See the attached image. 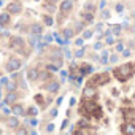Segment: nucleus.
<instances>
[{
    "mask_svg": "<svg viewBox=\"0 0 135 135\" xmlns=\"http://www.w3.org/2000/svg\"><path fill=\"white\" fill-rule=\"evenodd\" d=\"M73 35H75V29H72V27H65V29L62 30V37H64L67 41H69Z\"/></svg>",
    "mask_w": 135,
    "mask_h": 135,
    "instance_id": "ddd939ff",
    "label": "nucleus"
},
{
    "mask_svg": "<svg viewBox=\"0 0 135 135\" xmlns=\"http://www.w3.org/2000/svg\"><path fill=\"white\" fill-rule=\"evenodd\" d=\"M5 122H7V126H8V127H11V129L19 127V119H18V116H15V114H13V116H8Z\"/></svg>",
    "mask_w": 135,
    "mask_h": 135,
    "instance_id": "9d476101",
    "label": "nucleus"
},
{
    "mask_svg": "<svg viewBox=\"0 0 135 135\" xmlns=\"http://www.w3.org/2000/svg\"><path fill=\"white\" fill-rule=\"evenodd\" d=\"M81 19L84 21V22H92L94 21V15L91 13V11H81Z\"/></svg>",
    "mask_w": 135,
    "mask_h": 135,
    "instance_id": "4468645a",
    "label": "nucleus"
},
{
    "mask_svg": "<svg viewBox=\"0 0 135 135\" xmlns=\"http://www.w3.org/2000/svg\"><path fill=\"white\" fill-rule=\"evenodd\" d=\"M78 127H80V129H84V127H89V124H88V121H86V119H80Z\"/></svg>",
    "mask_w": 135,
    "mask_h": 135,
    "instance_id": "cd10ccee",
    "label": "nucleus"
},
{
    "mask_svg": "<svg viewBox=\"0 0 135 135\" xmlns=\"http://www.w3.org/2000/svg\"><path fill=\"white\" fill-rule=\"evenodd\" d=\"M37 124H38V121L35 119V116H32V119H30V126H32V127H35Z\"/></svg>",
    "mask_w": 135,
    "mask_h": 135,
    "instance_id": "37998d69",
    "label": "nucleus"
},
{
    "mask_svg": "<svg viewBox=\"0 0 135 135\" xmlns=\"http://www.w3.org/2000/svg\"><path fill=\"white\" fill-rule=\"evenodd\" d=\"M56 116H57V108H52L49 113V118H56Z\"/></svg>",
    "mask_w": 135,
    "mask_h": 135,
    "instance_id": "e433bc0d",
    "label": "nucleus"
},
{
    "mask_svg": "<svg viewBox=\"0 0 135 135\" xmlns=\"http://www.w3.org/2000/svg\"><path fill=\"white\" fill-rule=\"evenodd\" d=\"M67 126H69V121H67V119H65V121H64V122H62V130H64V129H65V127H67Z\"/></svg>",
    "mask_w": 135,
    "mask_h": 135,
    "instance_id": "de8ad7c7",
    "label": "nucleus"
},
{
    "mask_svg": "<svg viewBox=\"0 0 135 135\" xmlns=\"http://www.w3.org/2000/svg\"><path fill=\"white\" fill-rule=\"evenodd\" d=\"M95 95H97V89H95L94 86L89 84V86H86V88L83 89V97H84V99H94Z\"/></svg>",
    "mask_w": 135,
    "mask_h": 135,
    "instance_id": "0eeeda50",
    "label": "nucleus"
},
{
    "mask_svg": "<svg viewBox=\"0 0 135 135\" xmlns=\"http://www.w3.org/2000/svg\"><path fill=\"white\" fill-rule=\"evenodd\" d=\"M2 5H3V2H2V0H0V7H2Z\"/></svg>",
    "mask_w": 135,
    "mask_h": 135,
    "instance_id": "13d9d810",
    "label": "nucleus"
},
{
    "mask_svg": "<svg viewBox=\"0 0 135 135\" xmlns=\"http://www.w3.org/2000/svg\"><path fill=\"white\" fill-rule=\"evenodd\" d=\"M43 32V27L40 24H32L30 26V33H35V35H41Z\"/></svg>",
    "mask_w": 135,
    "mask_h": 135,
    "instance_id": "f3484780",
    "label": "nucleus"
},
{
    "mask_svg": "<svg viewBox=\"0 0 135 135\" xmlns=\"http://www.w3.org/2000/svg\"><path fill=\"white\" fill-rule=\"evenodd\" d=\"M116 51H118V52H122V51H124V45H122V43H118V45H116Z\"/></svg>",
    "mask_w": 135,
    "mask_h": 135,
    "instance_id": "f704fd0d",
    "label": "nucleus"
},
{
    "mask_svg": "<svg viewBox=\"0 0 135 135\" xmlns=\"http://www.w3.org/2000/svg\"><path fill=\"white\" fill-rule=\"evenodd\" d=\"M100 16H102L103 19H108V18H110V11H108V10H103V11L100 13Z\"/></svg>",
    "mask_w": 135,
    "mask_h": 135,
    "instance_id": "2f4dec72",
    "label": "nucleus"
},
{
    "mask_svg": "<svg viewBox=\"0 0 135 135\" xmlns=\"http://www.w3.org/2000/svg\"><path fill=\"white\" fill-rule=\"evenodd\" d=\"M84 10H88V11H92V10H95V7H94L92 3H86V5H84Z\"/></svg>",
    "mask_w": 135,
    "mask_h": 135,
    "instance_id": "473e14b6",
    "label": "nucleus"
},
{
    "mask_svg": "<svg viewBox=\"0 0 135 135\" xmlns=\"http://www.w3.org/2000/svg\"><path fill=\"white\" fill-rule=\"evenodd\" d=\"M102 57H108V51H102Z\"/></svg>",
    "mask_w": 135,
    "mask_h": 135,
    "instance_id": "3c124183",
    "label": "nucleus"
},
{
    "mask_svg": "<svg viewBox=\"0 0 135 135\" xmlns=\"http://www.w3.org/2000/svg\"><path fill=\"white\" fill-rule=\"evenodd\" d=\"M75 43H76V46H81V45L84 43V38H83V37H81V38H76V41H75Z\"/></svg>",
    "mask_w": 135,
    "mask_h": 135,
    "instance_id": "a19ab883",
    "label": "nucleus"
},
{
    "mask_svg": "<svg viewBox=\"0 0 135 135\" xmlns=\"http://www.w3.org/2000/svg\"><path fill=\"white\" fill-rule=\"evenodd\" d=\"M60 80H62V81L67 80V72H60Z\"/></svg>",
    "mask_w": 135,
    "mask_h": 135,
    "instance_id": "a18cd8bd",
    "label": "nucleus"
},
{
    "mask_svg": "<svg viewBox=\"0 0 135 135\" xmlns=\"http://www.w3.org/2000/svg\"><path fill=\"white\" fill-rule=\"evenodd\" d=\"M59 88H60V84L57 81H49V83L45 84V91H48L51 94H57L59 92Z\"/></svg>",
    "mask_w": 135,
    "mask_h": 135,
    "instance_id": "6e6552de",
    "label": "nucleus"
},
{
    "mask_svg": "<svg viewBox=\"0 0 135 135\" xmlns=\"http://www.w3.org/2000/svg\"><path fill=\"white\" fill-rule=\"evenodd\" d=\"M54 40H56L59 45H67V43H69L67 40H62V37H60V35H57V33H54Z\"/></svg>",
    "mask_w": 135,
    "mask_h": 135,
    "instance_id": "b1692460",
    "label": "nucleus"
},
{
    "mask_svg": "<svg viewBox=\"0 0 135 135\" xmlns=\"http://www.w3.org/2000/svg\"><path fill=\"white\" fill-rule=\"evenodd\" d=\"M110 62H111V64H116V62H118V56H116V54H113V56L110 57Z\"/></svg>",
    "mask_w": 135,
    "mask_h": 135,
    "instance_id": "79ce46f5",
    "label": "nucleus"
},
{
    "mask_svg": "<svg viewBox=\"0 0 135 135\" xmlns=\"http://www.w3.org/2000/svg\"><path fill=\"white\" fill-rule=\"evenodd\" d=\"M56 103H57V107H59V105H60V103H62V97H59V99H57V102H56Z\"/></svg>",
    "mask_w": 135,
    "mask_h": 135,
    "instance_id": "6e6d98bb",
    "label": "nucleus"
},
{
    "mask_svg": "<svg viewBox=\"0 0 135 135\" xmlns=\"http://www.w3.org/2000/svg\"><path fill=\"white\" fill-rule=\"evenodd\" d=\"M7 89H8V91H15V89H16V84H15V83L7 81Z\"/></svg>",
    "mask_w": 135,
    "mask_h": 135,
    "instance_id": "c756f323",
    "label": "nucleus"
},
{
    "mask_svg": "<svg viewBox=\"0 0 135 135\" xmlns=\"http://www.w3.org/2000/svg\"><path fill=\"white\" fill-rule=\"evenodd\" d=\"M72 8H73V3H72V0H62L60 2V5H59V11L64 15V16H67L70 11H72Z\"/></svg>",
    "mask_w": 135,
    "mask_h": 135,
    "instance_id": "39448f33",
    "label": "nucleus"
},
{
    "mask_svg": "<svg viewBox=\"0 0 135 135\" xmlns=\"http://www.w3.org/2000/svg\"><path fill=\"white\" fill-rule=\"evenodd\" d=\"M16 132H18V133H27V130H26V129H18Z\"/></svg>",
    "mask_w": 135,
    "mask_h": 135,
    "instance_id": "09e8293b",
    "label": "nucleus"
},
{
    "mask_svg": "<svg viewBox=\"0 0 135 135\" xmlns=\"http://www.w3.org/2000/svg\"><path fill=\"white\" fill-rule=\"evenodd\" d=\"M0 24H2V26H8L10 24V13L8 11L0 15Z\"/></svg>",
    "mask_w": 135,
    "mask_h": 135,
    "instance_id": "dca6fc26",
    "label": "nucleus"
},
{
    "mask_svg": "<svg viewBox=\"0 0 135 135\" xmlns=\"http://www.w3.org/2000/svg\"><path fill=\"white\" fill-rule=\"evenodd\" d=\"M0 97H2V88H0Z\"/></svg>",
    "mask_w": 135,
    "mask_h": 135,
    "instance_id": "4d7b16f0",
    "label": "nucleus"
},
{
    "mask_svg": "<svg viewBox=\"0 0 135 135\" xmlns=\"http://www.w3.org/2000/svg\"><path fill=\"white\" fill-rule=\"evenodd\" d=\"M116 11H118L119 15H122V11H124V5H122V3H118V5H116Z\"/></svg>",
    "mask_w": 135,
    "mask_h": 135,
    "instance_id": "7c9ffc66",
    "label": "nucleus"
},
{
    "mask_svg": "<svg viewBox=\"0 0 135 135\" xmlns=\"http://www.w3.org/2000/svg\"><path fill=\"white\" fill-rule=\"evenodd\" d=\"M10 48L13 51H22V48H24V38H21V37H11Z\"/></svg>",
    "mask_w": 135,
    "mask_h": 135,
    "instance_id": "20e7f679",
    "label": "nucleus"
},
{
    "mask_svg": "<svg viewBox=\"0 0 135 135\" xmlns=\"http://www.w3.org/2000/svg\"><path fill=\"white\" fill-rule=\"evenodd\" d=\"M121 130L124 133H135V124H126L121 127Z\"/></svg>",
    "mask_w": 135,
    "mask_h": 135,
    "instance_id": "a211bd4d",
    "label": "nucleus"
},
{
    "mask_svg": "<svg viewBox=\"0 0 135 135\" xmlns=\"http://www.w3.org/2000/svg\"><path fill=\"white\" fill-rule=\"evenodd\" d=\"M46 2H48V3H52V5H54V3H57V0H46Z\"/></svg>",
    "mask_w": 135,
    "mask_h": 135,
    "instance_id": "5fc2aeb1",
    "label": "nucleus"
},
{
    "mask_svg": "<svg viewBox=\"0 0 135 135\" xmlns=\"http://www.w3.org/2000/svg\"><path fill=\"white\" fill-rule=\"evenodd\" d=\"M54 127H56L54 124H48V127H46V132H49V133H51V132H54Z\"/></svg>",
    "mask_w": 135,
    "mask_h": 135,
    "instance_id": "4c0bfd02",
    "label": "nucleus"
},
{
    "mask_svg": "<svg viewBox=\"0 0 135 135\" xmlns=\"http://www.w3.org/2000/svg\"><path fill=\"white\" fill-rule=\"evenodd\" d=\"M22 67V60L19 59V57H10L8 60H7V65H5V69H7V72H18L19 69Z\"/></svg>",
    "mask_w": 135,
    "mask_h": 135,
    "instance_id": "f03ea898",
    "label": "nucleus"
},
{
    "mask_svg": "<svg viewBox=\"0 0 135 135\" xmlns=\"http://www.w3.org/2000/svg\"><path fill=\"white\" fill-rule=\"evenodd\" d=\"M75 26H76V27H75V30H81V29L84 27V22H83V24H81V22H76Z\"/></svg>",
    "mask_w": 135,
    "mask_h": 135,
    "instance_id": "58836bf2",
    "label": "nucleus"
},
{
    "mask_svg": "<svg viewBox=\"0 0 135 135\" xmlns=\"http://www.w3.org/2000/svg\"><path fill=\"white\" fill-rule=\"evenodd\" d=\"M110 81V76L107 75V73H103V75H97L94 80H92V84H95V86H103V84H107Z\"/></svg>",
    "mask_w": 135,
    "mask_h": 135,
    "instance_id": "423d86ee",
    "label": "nucleus"
},
{
    "mask_svg": "<svg viewBox=\"0 0 135 135\" xmlns=\"http://www.w3.org/2000/svg\"><path fill=\"white\" fill-rule=\"evenodd\" d=\"M121 30H122V29H121V26H119V24H114V27H113V33H114V35H119V33H121Z\"/></svg>",
    "mask_w": 135,
    "mask_h": 135,
    "instance_id": "c85d7f7f",
    "label": "nucleus"
},
{
    "mask_svg": "<svg viewBox=\"0 0 135 135\" xmlns=\"http://www.w3.org/2000/svg\"><path fill=\"white\" fill-rule=\"evenodd\" d=\"M38 41H40V35H35V33H32L30 45H32V46H37V45H38Z\"/></svg>",
    "mask_w": 135,
    "mask_h": 135,
    "instance_id": "4be33fe9",
    "label": "nucleus"
},
{
    "mask_svg": "<svg viewBox=\"0 0 135 135\" xmlns=\"http://www.w3.org/2000/svg\"><path fill=\"white\" fill-rule=\"evenodd\" d=\"M84 51H86L84 48H80V49H76V52H75V57H78V59H80V57H83V56H84Z\"/></svg>",
    "mask_w": 135,
    "mask_h": 135,
    "instance_id": "bb28decb",
    "label": "nucleus"
},
{
    "mask_svg": "<svg viewBox=\"0 0 135 135\" xmlns=\"http://www.w3.org/2000/svg\"><path fill=\"white\" fill-rule=\"evenodd\" d=\"M11 113L15 114V116H26L27 113H26V110H24V107L22 105H13V108H11Z\"/></svg>",
    "mask_w": 135,
    "mask_h": 135,
    "instance_id": "f8f14e48",
    "label": "nucleus"
},
{
    "mask_svg": "<svg viewBox=\"0 0 135 135\" xmlns=\"http://www.w3.org/2000/svg\"><path fill=\"white\" fill-rule=\"evenodd\" d=\"M121 54H122V56H124V57H129V56H130V54H132V51H130V49H124V51H122V52H121Z\"/></svg>",
    "mask_w": 135,
    "mask_h": 135,
    "instance_id": "c9c22d12",
    "label": "nucleus"
},
{
    "mask_svg": "<svg viewBox=\"0 0 135 135\" xmlns=\"http://www.w3.org/2000/svg\"><path fill=\"white\" fill-rule=\"evenodd\" d=\"M49 78H51L49 70H45V72H41V73L38 75V80H49Z\"/></svg>",
    "mask_w": 135,
    "mask_h": 135,
    "instance_id": "412c9836",
    "label": "nucleus"
},
{
    "mask_svg": "<svg viewBox=\"0 0 135 135\" xmlns=\"http://www.w3.org/2000/svg\"><path fill=\"white\" fill-rule=\"evenodd\" d=\"M92 35H94V32H92V30H84V32L81 33V37H83L84 40H89V38H91Z\"/></svg>",
    "mask_w": 135,
    "mask_h": 135,
    "instance_id": "393cba45",
    "label": "nucleus"
},
{
    "mask_svg": "<svg viewBox=\"0 0 135 135\" xmlns=\"http://www.w3.org/2000/svg\"><path fill=\"white\" fill-rule=\"evenodd\" d=\"M75 103H76V99H75V97H72V99H70V107H73Z\"/></svg>",
    "mask_w": 135,
    "mask_h": 135,
    "instance_id": "49530a36",
    "label": "nucleus"
},
{
    "mask_svg": "<svg viewBox=\"0 0 135 135\" xmlns=\"http://www.w3.org/2000/svg\"><path fill=\"white\" fill-rule=\"evenodd\" d=\"M27 114H29V116H37V114H38V108H37V107H30L29 111H27Z\"/></svg>",
    "mask_w": 135,
    "mask_h": 135,
    "instance_id": "a878e982",
    "label": "nucleus"
},
{
    "mask_svg": "<svg viewBox=\"0 0 135 135\" xmlns=\"http://www.w3.org/2000/svg\"><path fill=\"white\" fill-rule=\"evenodd\" d=\"M105 3H107L105 0H100V8H103V7H105Z\"/></svg>",
    "mask_w": 135,
    "mask_h": 135,
    "instance_id": "864d4df0",
    "label": "nucleus"
},
{
    "mask_svg": "<svg viewBox=\"0 0 135 135\" xmlns=\"http://www.w3.org/2000/svg\"><path fill=\"white\" fill-rule=\"evenodd\" d=\"M3 113H5V114H10V113H11V110H8V108H3Z\"/></svg>",
    "mask_w": 135,
    "mask_h": 135,
    "instance_id": "603ef678",
    "label": "nucleus"
},
{
    "mask_svg": "<svg viewBox=\"0 0 135 135\" xmlns=\"http://www.w3.org/2000/svg\"><path fill=\"white\" fill-rule=\"evenodd\" d=\"M100 62H102V65H107V64L110 62V59H108V57H102V59H100Z\"/></svg>",
    "mask_w": 135,
    "mask_h": 135,
    "instance_id": "c03bdc74",
    "label": "nucleus"
},
{
    "mask_svg": "<svg viewBox=\"0 0 135 135\" xmlns=\"http://www.w3.org/2000/svg\"><path fill=\"white\" fill-rule=\"evenodd\" d=\"M91 72H92V67H91L89 64H83V65H81V69H80V75H81V76H86V75L91 73Z\"/></svg>",
    "mask_w": 135,
    "mask_h": 135,
    "instance_id": "2eb2a0df",
    "label": "nucleus"
},
{
    "mask_svg": "<svg viewBox=\"0 0 135 135\" xmlns=\"http://www.w3.org/2000/svg\"><path fill=\"white\" fill-rule=\"evenodd\" d=\"M0 29H2V24H0Z\"/></svg>",
    "mask_w": 135,
    "mask_h": 135,
    "instance_id": "bf43d9fd",
    "label": "nucleus"
},
{
    "mask_svg": "<svg viewBox=\"0 0 135 135\" xmlns=\"http://www.w3.org/2000/svg\"><path fill=\"white\" fill-rule=\"evenodd\" d=\"M16 100H18V94L15 91H8V94L3 99V103H15Z\"/></svg>",
    "mask_w": 135,
    "mask_h": 135,
    "instance_id": "9b49d317",
    "label": "nucleus"
},
{
    "mask_svg": "<svg viewBox=\"0 0 135 135\" xmlns=\"http://www.w3.org/2000/svg\"><path fill=\"white\" fill-rule=\"evenodd\" d=\"M102 48H103V43H100V41H97V43L94 45V49H95V51H100Z\"/></svg>",
    "mask_w": 135,
    "mask_h": 135,
    "instance_id": "72a5a7b5",
    "label": "nucleus"
},
{
    "mask_svg": "<svg viewBox=\"0 0 135 135\" xmlns=\"http://www.w3.org/2000/svg\"><path fill=\"white\" fill-rule=\"evenodd\" d=\"M38 75H40V72L37 69H29L27 73H26V78H27V81H37Z\"/></svg>",
    "mask_w": 135,
    "mask_h": 135,
    "instance_id": "1a4fd4ad",
    "label": "nucleus"
},
{
    "mask_svg": "<svg viewBox=\"0 0 135 135\" xmlns=\"http://www.w3.org/2000/svg\"><path fill=\"white\" fill-rule=\"evenodd\" d=\"M7 11L10 15H19L22 11V3L19 2V0H15V2H11V3L7 5Z\"/></svg>",
    "mask_w": 135,
    "mask_h": 135,
    "instance_id": "7ed1b4c3",
    "label": "nucleus"
},
{
    "mask_svg": "<svg viewBox=\"0 0 135 135\" xmlns=\"http://www.w3.org/2000/svg\"><path fill=\"white\" fill-rule=\"evenodd\" d=\"M45 69H46V70H49V72H57V70L60 69V67H57L56 64H54V65H52V64H48V65L45 67Z\"/></svg>",
    "mask_w": 135,
    "mask_h": 135,
    "instance_id": "5701e85b",
    "label": "nucleus"
},
{
    "mask_svg": "<svg viewBox=\"0 0 135 135\" xmlns=\"http://www.w3.org/2000/svg\"><path fill=\"white\" fill-rule=\"evenodd\" d=\"M43 24H45L46 27H51V26L54 24V19H52L51 16H48V15H46V16H43Z\"/></svg>",
    "mask_w": 135,
    "mask_h": 135,
    "instance_id": "aec40b11",
    "label": "nucleus"
},
{
    "mask_svg": "<svg viewBox=\"0 0 135 135\" xmlns=\"http://www.w3.org/2000/svg\"><path fill=\"white\" fill-rule=\"evenodd\" d=\"M65 57L70 59V57H72V52H70V51H65Z\"/></svg>",
    "mask_w": 135,
    "mask_h": 135,
    "instance_id": "8fccbe9b",
    "label": "nucleus"
},
{
    "mask_svg": "<svg viewBox=\"0 0 135 135\" xmlns=\"http://www.w3.org/2000/svg\"><path fill=\"white\" fill-rule=\"evenodd\" d=\"M132 73H133V67H132L130 62L122 64L121 67L114 69V75H116V78H118L119 81H126V80H129V78L132 76Z\"/></svg>",
    "mask_w": 135,
    "mask_h": 135,
    "instance_id": "f257e3e1",
    "label": "nucleus"
},
{
    "mask_svg": "<svg viewBox=\"0 0 135 135\" xmlns=\"http://www.w3.org/2000/svg\"><path fill=\"white\" fill-rule=\"evenodd\" d=\"M114 41H116V40L113 38L111 30H107V32H105V43H107V45H113Z\"/></svg>",
    "mask_w": 135,
    "mask_h": 135,
    "instance_id": "6ab92c4d",
    "label": "nucleus"
},
{
    "mask_svg": "<svg viewBox=\"0 0 135 135\" xmlns=\"http://www.w3.org/2000/svg\"><path fill=\"white\" fill-rule=\"evenodd\" d=\"M52 38H54V35H46V37H45V41H46V43H51Z\"/></svg>",
    "mask_w": 135,
    "mask_h": 135,
    "instance_id": "ea45409f",
    "label": "nucleus"
}]
</instances>
